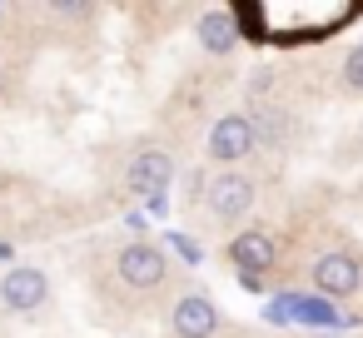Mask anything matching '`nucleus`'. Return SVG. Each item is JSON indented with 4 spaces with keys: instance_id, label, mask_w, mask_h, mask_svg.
<instances>
[{
    "instance_id": "nucleus-1",
    "label": "nucleus",
    "mask_w": 363,
    "mask_h": 338,
    "mask_svg": "<svg viewBox=\"0 0 363 338\" xmlns=\"http://www.w3.org/2000/svg\"><path fill=\"white\" fill-rule=\"evenodd\" d=\"M115 278L130 288V293H155L164 278H169V254L160 244H125L115 254Z\"/></svg>"
},
{
    "instance_id": "nucleus-2",
    "label": "nucleus",
    "mask_w": 363,
    "mask_h": 338,
    "mask_svg": "<svg viewBox=\"0 0 363 338\" xmlns=\"http://www.w3.org/2000/svg\"><path fill=\"white\" fill-rule=\"evenodd\" d=\"M204 150H209V159L219 164V169H234V164H244L254 150H259V135H254V120L249 115H219L214 125H209V140H204Z\"/></svg>"
},
{
    "instance_id": "nucleus-3",
    "label": "nucleus",
    "mask_w": 363,
    "mask_h": 338,
    "mask_svg": "<svg viewBox=\"0 0 363 338\" xmlns=\"http://www.w3.org/2000/svg\"><path fill=\"white\" fill-rule=\"evenodd\" d=\"M204 209L214 214V224L234 229V224H239V219H249V209H254V179H249V174H239V169H219V174L209 179Z\"/></svg>"
},
{
    "instance_id": "nucleus-4",
    "label": "nucleus",
    "mask_w": 363,
    "mask_h": 338,
    "mask_svg": "<svg viewBox=\"0 0 363 338\" xmlns=\"http://www.w3.org/2000/svg\"><path fill=\"white\" fill-rule=\"evenodd\" d=\"M0 303L11 313H21V318H35L50 303V278L40 269H30V264H16V269L0 274Z\"/></svg>"
},
{
    "instance_id": "nucleus-5",
    "label": "nucleus",
    "mask_w": 363,
    "mask_h": 338,
    "mask_svg": "<svg viewBox=\"0 0 363 338\" xmlns=\"http://www.w3.org/2000/svg\"><path fill=\"white\" fill-rule=\"evenodd\" d=\"M308 278H313V288H318L323 298H353V293L363 288V264H358L353 254H343V249H328V254L313 259Z\"/></svg>"
},
{
    "instance_id": "nucleus-6",
    "label": "nucleus",
    "mask_w": 363,
    "mask_h": 338,
    "mask_svg": "<svg viewBox=\"0 0 363 338\" xmlns=\"http://www.w3.org/2000/svg\"><path fill=\"white\" fill-rule=\"evenodd\" d=\"M169 328H174V338H214V333H219V308H214V298L184 288V293L169 303Z\"/></svg>"
},
{
    "instance_id": "nucleus-7",
    "label": "nucleus",
    "mask_w": 363,
    "mask_h": 338,
    "mask_svg": "<svg viewBox=\"0 0 363 338\" xmlns=\"http://www.w3.org/2000/svg\"><path fill=\"white\" fill-rule=\"evenodd\" d=\"M169 179H174V159H169L164 150H140V154L130 159V169H125V184H130V194H140V199H160V194L169 189Z\"/></svg>"
},
{
    "instance_id": "nucleus-8",
    "label": "nucleus",
    "mask_w": 363,
    "mask_h": 338,
    "mask_svg": "<svg viewBox=\"0 0 363 338\" xmlns=\"http://www.w3.org/2000/svg\"><path fill=\"white\" fill-rule=\"evenodd\" d=\"M259 16H264L269 26L294 21V26H298V35H313V40H318V35H328V30L348 16V6H264Z\"/></svg>"
},
{
    "instance_id": "nucleus-9",
    "label": "nucleus",
    "mask_w": 363,
    "mask_h": 338,
    "mask_svg": "<svg viewBox=\"0 0 363 338\" xmlns=\"http://www.w3.org/2000/svg\"><path fill=\"white\" fill-rule=\"evenodd\" d=\"M274 259H279V249H274L269 229H244L229 239V264L244 274H264V269H274Z\"/></svg>"
},
{
    "instance_id": "nucleus-10",
    "label": "nucleus",
    "mask_w": 363,
    "mask_h": 338,
    "mask_svg": "<svg viewBox=\"0 0 363 338\" xmlns=\"http://www.w3.org/2000/svg\"><path fill=\"white\" fill-rule=\"evenodd\" d=\"M194 40L209 50V55H229L239 45V26H234V11H204L194 21Z\"/></svg>"
},
{
    "instance_id": "nucleus-11",
    "label": "nucleus",
    "mask_w": 363,
    "mask_h": 338,
    "mask_svg": "<svg viewBox=\"0 0 363 338\" xmlns=\"http://www.w3.org/2000/svg\"><path fill=\"white\" fill-rule=\"evenodd\" d=\"M249 120H254L259 145H269V150H284V145H289V135H294V120H289V110H284V105H259Z\"/></svg>"
},
{
    "instance_id": "nucleus-12",
    "label": "nucleus",
    "mask_w": 363,
    "mask_h": 338,
    "mask_svg": "<svg viewBox=\"0 0 363 338\" xmlns=\"http://www.w3.org/2000/svg\"><path fill=\"white\" fill-rule=\"evenodd\" d=\"M343 85L363 95V45H353V50L343 55Z\"/></svg>"
},
{
    "instance_id": "nucleus-13",
    "label": "nucleus",
    "mask_w": 363,
    "mask_h": 338,
    "mask_svg": "<svg viewBox=\"0 0 363 338\" xmlns=\"http://www.w3.org/2000/svg\"><path fill=\"white\" fill-rule=\"evenodd\" d=\"M313 338H333V333H313Z\"/></svg>"
}]
</instances>
